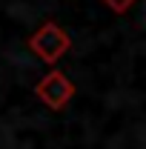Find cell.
Masks as SVG:
<instances>
[{"label":"cell","mask_w":146,"mask_h":149,"mask_svg":"<svg viewBox=\"0 0 146 149\" xmlns=\"http://www.w3.org/2000/svg\"><path fill=\"white\" fill-rule=\"evenodd\" d=\"M69 46H72V40L69 35L57 26L55 20H46V23H40V29H37L35 35L29 37V49L35 52L43 63H49V66H55L60 57L69 52Z\"/></svg>","instance_id":"1"},{"label":"cell","mask_w":146,"mask_h":149,"mask_svg":"<svg viewBox=\"0 0 146 149\" xmlns=\"http://www.w3.org/2000/svg\"><path fill=\"white\" fill-rule=\"evenodd\" d=\"M35 95L49 106V109H63V106L74 97V86H72V80L60 72V69H52V72L35 86Z\"/></svg>","instance_id":"2"},{"label":"cell","mask_w":146,"mask_h":149,"mask_svg":"<svg viewBox=\"0 0 146 149\" xmlns=\"http://www.w3.org/2000/svg\"><path fill=\"white\" fill-rule=\"evenodd\" d=\"M103 3H106L109 9H115V12H126V9L135 3V0H103Z\"/></svg>","instance_id":"3"}]
</instances>
